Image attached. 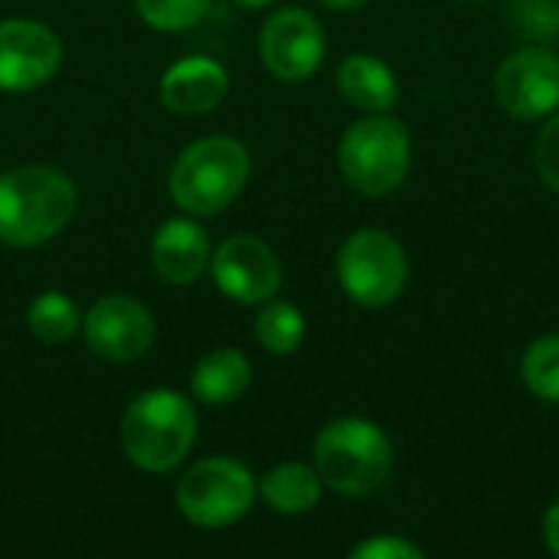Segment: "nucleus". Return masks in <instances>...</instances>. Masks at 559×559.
<instances>
[{"label": "nucleus", "mask_w": 559, "mask_h": 559, "mask_svg": "<svg viewBox=\"0 0 559 559\" xmlns=\"http://www.w3.org/2000/svg\"><path fill=\"white\" fill-rule=\"evenodd\" d=\"M79 206L75 183L43 164L0 177V242L33 249L66 229Z\"/></svg>", "instance_id": "nucleus-1"}, {"label": "nucleus", "mask_w": 559, "mask_h": 559, "mask_svg": "<svg viewBox=\"0 0 559 559\" xmlns=\"http://www.w3.org/2000/svg\"><path fill=\"white\" fill-rule=\"evenodd\" d=\"M314 468L324 488L344 498H367L393 475V445L370 419H337L314 439Z\"/></svg>", "instance_id": "nucleus-2"}, {"label": "nucleus", "mask_w": 559, "mask_h": 559, "mask_svg": "<svg viewBox=\"0 0 559 559\" xmlns=\"http://www.w3.org/2000/svg\"><path fill=\"white\" fill-rule=\"evenodd\" d=\"M249 177V151L226 134L193 141L170 170V197L190 216L226 210Z\"/></svg>", "instance_id": "nucleus-3"}, {"label": "nucleus", "mask_w": 559, "mask_h": 559, "mask_svg": "<svg viewBox=\"0 0 559 559\" xmlns=\"http://www.w3.org/2000/svg\"><path fill=\"white\" fill-rule=\"evenodd\" d=\"M197 436L193 406L170 390L138 396L121 419V445L141 472H170L183 462Z\"/></svg>", "instance_id": "nucleus-4"}, {"label": "nucleus", "mask_w": 559, "mask_h": 559, "mask_svg": "<svg viewBox=\"0 0 559 559\" xmlns=\"http://www.w3.org/2000/svg\"><path fill=\"white\" fill-rule=\"evenodd\" d=\"M341 174L364 197H390L409 174L413 141L406 124L386 111L354 121L341 138Z\"/></svg>", "instance_id": "nucleus-5"}, {"label": "nucleus", "mask_w": 559, "mask_h": 559, "mask_svg": "<svg viewBox=\"0 0 559 559\" xmlns=\"http://www.w3.org/2000/svg\"><path fill=\"white\" fill-rule=\"evenodd\" d=\"M337 278L360 308L393 305L409 282V259L386 229H357L337 252Z\"/></svg>", "instance_id": "nucleus-6"}, {"label": "nucleus", "mask_w": 559, "mask_h": 559, "mask_svg": "<svg viewBox=\"0 0 559 559\" xmlns=\"http://www.w3.org/2000/svg\"><path fill=\"white\" fill-rule=\"evenodd\" d=\"M255 501V478L233 459H203L177 485V508L197 527L236 524Z\"/></svg>", "instance_id": "nucleus-7"}, {"label": "nucleus", "mask_w": 559, "mask_h": 559, "mask_svg": "<svg viewBox=\"0 0 559 559\" xmlns=\"http://www.w3.org/2000/svg\"><path fill=\"white\" fill-rule=\"evenodd\" d=\"M498 105L518 121H537L559 108V56L544 46L511 52L495 75Z\"/></svg>", "instance_id": "nucleus-8"}, {"label": "nucleus", "mask_w": 559, "mask_h": 559, "mask_svg": "<svg viewBox=\"0 0 559 559\" xmlns=\"http://www.w3.org/2000/svg\"><path fill=\"white\" fill-rule=\"evenodd\" d=\"M259 52L265 69L282 82H301L321 69L324 59V29L321 23L298 7L278 10L269 16L259 36Z\"/></svg>", "instance_id": "nucleus-9"}, {"label": "nucleus", "mask_w": 559, "mask_h": 559, "mask_svg": "<svg viewBox=\"0 0 559 559\" xmlns=\"http://www.w3.org/2000/svg\"><path fill=\"white\" fill-rule=\"evenodd\" d=\"M85 341L95 357L111 364H131L147 354L154 341V318L151 311L128 298V295H108L102 298L82 321Z\"/></svg>", "instance_id": "nucleus-10"}, {"label": "nucleus", "mask_w": 559, "mask_h": 559, "mask_svg": "<svg viewBox=\"0 0 559 559\" xmlns=\"http://www.w3.org/2000/svg\"><path fill=\"white\" fill-rule=\"evenodd\" d=\"M62 46L56 33L36 20L0 23V88L29 92L49 82L59 69Z\"/></svg>", "instance_id": "nucleus-11"}, {"label": "nucleus", "mask_w": 559, "mask_h": 559, "mask_svg": "<svg viewBox=\"0 0 559 559\" xmlns=\"http://www.w3.org/2000/svg\"><path fill=\"white\" fill-rule=\"evenodd\" d=\"M210 262L216 285L242 305H262L282 288V265L255 236H229Z\"/></svg>", "instance_id": "nucleus-12"}, {"label": "nucleus", "mask_w": 559, "mask_h": 559, "mask_svg": "<svg viewBox=\"0 0 559 559\" xmlns=\"http://www.w3.org/2000/svg\"><path fill=\"white\" fill-rule=\"evenodd\" d=\"M229 88V75L206 56H187L174 62L160 79V102L174 115H206Z\"/></svg>", "instance_id": "nucleus-13"}, {"label": "nucleus", "mask_w": 559, "mask_h": 559, "mask_svg": "<svg viewBox=\"0 0 559 559\" xmlns=\"http://www.w3.org/2000/svg\"><path fill=\"white\" fill-rule=\"evenodd\" d=\"M151 262L160 278L174 285L197 282L210 265V236L193 219H170L151 242Z\"/></svg>", "instance_id": "nucleus-14"}, {"label": "nucleus", "mask_w": 559, "mask_h": 559, "mask_svg": "<svg viewBox=\"0 0 559 559\" xmlns=\"http://www.w3.org/2000/svg\"><path fill=\"white\" fill-rule=\"evenodd\" d=\"M337 88L354 108H360L367 115L390 111L400 98V82H396L393 69L380 56H370V52H354L341 62Z\"/></svg>", "instance_id": "nucleus-15"}, {"label": "nucleus", "mask_w": 559, "mask_h": 559, "mask_svg": "<svg viewBox=\"0 0 559 559\" xmlns=\"http://www.w3.org/2000/svg\"><path fill=\"white\" fill-rule=\"evenodd\" d=\"M252 380V367L239 350L219 347L213 354H206L197 370H193V396L206 406H226L233 400H239L249 390Z\"/></svg>", "instance_id": "nucleus-16"}, {"label": "nucleus", "mask_w": 559, "mask_h": 559, "mask_svg": "<svg viewBox=\"0 0 559 559\" xmlns=\"http://www.w3.org/2000/svg\"><path fill=\"white\" fill-rule=\"evenodd\" d=\"M259 491H262V501L278 514H308L318 508L324 481H321L318 468L285 462L262 478Z\"/></svg>", "instance_id": "nucleus-17"}, {"label": "nucleus", "mask_w": 559, "mask_h": 559, "mask_svg": "<svg viewBox=\"0 0 559 559\" xmlns=\"http://www.w3.org/2000/svg\"><path fill=\"white\" fill-rule=\"evenodd\" d=\"M255 341L275 354V357H288L301 347L305 341V318L295 305L288 301H262V311L255 318Z\"/></svg>", "instance_id": "nucleus-18"}, {"label": "nucleus", "mask_w": 559, "mask_h": 559, "mask_svg": "<svg viewBox=\"0 0 559 559\" xmlns=\"http://www.w3.org/2000/svg\"><path fill=\"white\" fill-rule=\"evenodd\" d=\"M82 318H79V308L69 295L62 292H46L39 295L29 311H26V328L33 331L36 341L43 344H62L69 341L75 331H79Z\"/></svg>", "instance_id": "nucleus-19"}, {"label": "nucleus", "mask_w": 559, "mask_h": 559, "mask_svg": "<svg viewBox=\"0 0 559 559\" xmlns=\"http://www.w3.org/2000/svg\"><path fill=\"white\" fill-rule=\"evenodd\" d=\"M521 380L537 400L559 403V334H544L524 350Z\"/></svg>", "instance_id": "nucleus-20"}, {"label": "nucleus", "mask_w": 559, "mask_h": 559, "mask_svg": "<svg viewBox=\"0 0 559 559\" xmlns=\"http://www.w3.org/2000/svg\"><path fill=\"white\" fill-rule=\"evenodd\" d=\"M134 3L154 29H187L210 10V0H134Z\"/></svg>", "instance_id": "nucleus-21"}, {"label": "nucleus", "mask_w": 559, "mask_h": 559, "mask_svg": "<svg viewBox=\"0 0 559 559\" xmlns=\"http://www.w3.org/2000/svg\"><path fill=\"white\" fill-rule=\"evenodd\" d=\"M534 164H537L540 180H544L554 193H559V108L547 118V124H544L540 134H537Z\"/></svg>", "instance_id": "nucleus-22"}, {"label": "nucleus", "mask_w": 559, "mask_h": 559, "mask_svg": "<svg viewBox=\"0 0 559 559\" xmlns=\"http://www.w3.org/2000/svg\"><path fill=\"white\" fill-rule=\"evenodd\" d=\"M354 559H423V547H416L413 540L406 537H396V534H383V537H373V540H364L360 547L350 550Z\"/></svg>", "instance_id": "nucleus-23"}, {"label": "nucleus", "mask_w": 559, "mask_h": 559, "mask_svg": "<svg viewBox=\"0 0 559 559\" xmlns=\"http://www.w3.org/2000/svg\"><path fill=\"white\" fill-rule=\"evenodd\" d=\"M544 544L554 557H559V498L550 504V511L544 518Z\"/></svg>", "instance_id": "nucleus-24"}, {"label": "nucleus", "mask_w": 559, "mask_h": 559, "mask_svg": "<svg viewBox=\"0 0 559 559\" xmlns=\"http://www.w3.org/2000/svg\"><path fill=\"white\" fill-rule=\"evenodd\" d=\"M318 3L334 7V10H357V7H364L367 0H318Z\"/></svg>", "instance_id": "nucleus-25"}, {"label": "nucleus", "mask_w": 559, "mask_h": 559, "mask_svg": "<svg viewBox=\"0 0 559 559\" xmlns=\"http://www.w3.org/2000/svg\"><path fill=\"white\" fill-rule=\"evenodd\" d=\"M239 7H246V10H259V7H269L272 0H236Z\"/></svg>", "instance_id": "nucleus-26"}, {"label": "nucleus", "mask_w": 559, "mask_h": 559, "mask_svg": "<svg viewBox=\"0 0 559 559\" xmlns=\"http://www.w3.org/2000/svg\"><path fill=\"white\" fill-rule=\"evenodd\" d=\"M465 3H472V0H465Z\"/></svg>", "instance_id": "nucleus-27"}]
</instances>
